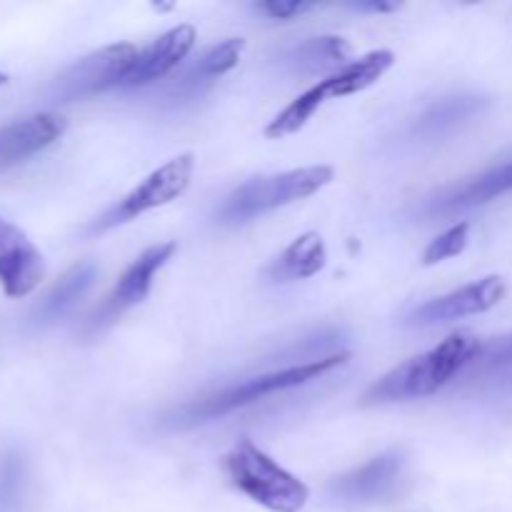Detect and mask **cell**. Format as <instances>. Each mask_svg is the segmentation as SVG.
<instances>
[{
    "instance_id": "cell-1",
    "label": "cell",
    "mask_w": 512,
    "mask_h": 512,
    "mask_svg": "<svg viewBox=\"0 0 512 512\" xmlns=\"http://www.w3.org/2000/svg\"><path fill=\"white\" fill-rule=\"evenodd\" d=\"M480 340L470 333H453L428 353L410 358L370 385L363 395L365 405L405 403L435 395L458 373L470 368Z\"/></svg>"
},
{
    "instance_id": "cell-2",
    "label": "cell",
    "mask_w": 512,
    "mask_h": 512,
    "mask_svg": "<svg viewBox=\"0 0 512 512\" xmlns=\"http://www.w3.org/2000/svg\"><path fill=\"white\" fill-rule=\"evenodd\" d=\"M348 358V353H340L308 365H288V368L270 370V373L258 375V378H250L245 383L230 385V388L218 390V393L180 405V408H175L168 415V425L170 428H195V425L210 423V420L235 413V410L248 408V405L258 403V400L268 398L273 393H283V390H293L300 388V385L313 383L320 375L348 363Z\"/></svg>"
},
{
    "instance_id": "cell-3",
    "label": "cell",
    "mask_w": 512,
    "mask_h": 512,
    "mask_svg": "<svg viewBox=\"0 0 512 512\" xmlns=\"http://www.w3.org/2000/svg\"><path fill=\"white\" fill-rule=\"evenodd\" d=\"M333 180V168L328 165H310V168L285 170L278 175L253 178L235 188L215 210L220 225H245L275 208L310 198Z\"/></svg>"
},
{
    "instance_id": "cell-4",
    "label": "cell",
    "mask_w": 512,
    "mask_h": 512,
    "mask_svg": "<svg viewBox=\"0 0 512 512\" xmlns=\"http://www.w3.org/2000/svg\"><path fill=\"white\" fill-rule=\"evenodd\" d=\"M223 465L230 483L263 508L273 512H300L308 503V485L285 468H280L270 455H265L250 440H240L225 455Z\"/></svg>"
},
{
    "instance_id": "cell-5",
    "label": "cell",
    "mask_w": 512,
    "mask_h": 512,
    "mask_svg": "<svg viewBox=\"0 0 512 512\" xmlns=\"http://www.w3.org/2000/svg\"><path fill=\"white\" fill-rule=\"evenodd\" d=\"M193 170V153H183L178 155V158L168 160V163L160 165L158 170H153L138 188L130 190L120 203H115L108 213L100 215V218L90 225V233H108V230L118 228V225H125L130 223V220L140 218V215L148 213V210L163 208V205L178 200L180 195L188 190Z\"/></svg>"
},
{
    "instance_id": "cell-6",
    "label": "cell",
    "mask_w": 512,
    "mask_h": 512,
    "mask_svg": "<svg viewBox=\"0 0 512 512\" xmlns=\"http://www.w3.org/2000/svg\"><path fill=\"white\" fill-rule=\"evenodd\" d=\"M135 55H138V48L133 43H115L93 50L55 78L50 95L55 103H73V100L90 98L108 88H120Z\"/></svg>"
},
{
    "instance_id": "cell-7",
    "label": "cell",
    "mask_w": 512,
    "mask_h": 512,
    "mask_svg": "<svg viewBox=\"0 0 512 512\" xmlns=\"http://www.w3.org/2000/svg\"><path fill=\"white\" fill-rule=\"evenodd\" d=\"M175 250H178L175 243H160L148 248L145 253H140L138 260H133V263L125 268V273L120 275L115 288L105 295L103 303H100L98 308L93 310V315L85 320L83 333L88 335V338H95V335L105 333L110 325L118 323L133 305L143 303V300L148 298L153 278L158 275V270L173 258Z\"/></svg>"
},
{
    "instance_id": "cell-8",
    "label": "cell",
    "mask_w": 512,
    "mask_h": 512,
    "mask_svg": "<svg viewBox=\"0 0 512 512\" xmlns=\"http://www.w3.org/2000/svg\"><path fill=\"white\" fill-rule=\"evenodd\" d=\"M405 465L408 458L403 448L385 450L383 455L368 460L360 468L330 480L328 498L343 508H368V505L385 503L398 493L405 478Z\"/></svg>"
},
{
    "instance_id": "cell-9",
    "label": "cell",
    "mask_w": 512,
    "mask_h": 512,
    "mask_svg": "<svg viewBox=\"0 0 512 512\" xmlns=\"http://www.w3.org/2000/svg\"><path fill=\"white\" fill-rule=\"evenodd\" d=\"M505 290H508V285H505L500 275H488V278L478 280V283L463 285V288L453 290V293L423 303L405 318V325L433 328V325L453 323V320L468 318V315L488 313L490 308H495L503 300Z\"/></svg>"
},
{
    "instance_id": "cell-10",
    "label": "cell",
    "mask_w": 512,
    "mask_h": 512,
    "mask_svg": "<svg viewBox=\"0 0 512 512\" xmlns=\"http://www.w3.org/2000/svg\"><path fill=\"white\" fill-rule=\"evenodd\" d=\"M243 48V38H228L225 43L213 45L210 50H205L193 65L183 68V73H178L168 85H165V105H168V108H183V105H190L195 103V100L203 98V95L213 88L215 80L223 78L225 73H230V70L238 65Z\"/></svg>"
},
{
    "instance_id": "cell-11",
    "label": "cell",
    "mask_w": 512,
    "mask_h": 512,
    "mask_svg": "<svg viewBox=\"0 0 512 512\" xmlns=\"http://www.w3.org/2000/svg\"><path fill=\"white\" fill-rule=\"evenodd\" d=\"M40 250L18 225L0 220V285L8 298H25L43 280Z\"/></svg>"
},
{
    "instance_id": "cell-12",
    "label": "cell",
    "mask_w": 512,
    "mask_h": 512,
    "mask_svg": "<svg viewBox=\"0 0 512 512\" xmlns=\"http://www.w3.org/2000/svg\"><path fill=\"white\" fill-rule=\"evenodd\" d=\"M193 45V25H175L168 33H163L160 38H155L153 43L145 45L143 50H138V55H135L133 65H130L128 75H125L120 88H143V85H150L155 83V80L165 78V75L173 73V70L188 58Z\"/></svg>"
},
{
    "instance_id": "cell-13",
    "label": "cell",
    "mask_w": 512,
    "mask_h": 512,
    "mask_svg": "<svg viewBox=\"0 0 512 512\" xmlns=\"http://www.w3.org/2000/svg\"><path fill=\"white\" fill-rule=\"evenodd\" d=\"M68 123L58 113H38L0 128V173L53 145Z\"/></svg>"
},
{
    "instance_id": "cell-14",
    "label": "cell",
    "mask_w": 512,
    "mask_h": 512,
    "mask_svg": "<svg viewBox=\"0 0 512 512\" xmlns=\"http://www.w3.org/2000/svg\"><path fill=\"white\" fill-rule=\"evenodd\" d=\"M505 193H512V163L495 165V168L485 170V173L475 175V178L465 180V183L435 195V198L425 205L423 213L428 215V218H445V215L480 208V205L490 203V200L500 198V195Z\"/></svg>"
},
{
    "instance_id": "cell-15",
    "label": "cell",
    "mask_w": 512,
    "mask_h": 512,
    "mask_svg": "<svg viewBox=\"0 0 512 512\" xmlns=\"http://www.w3.org/2000/svg\"><path fill=\"white\" fill-rule=\"evenodd\" d=\"M488 108V98L475 93H458L448 95V98L435 100L433 105L423 110L413 123L415 138L425 140V143H435V140L450 138L455 130L468 125L470 120L478 118L483 110Z\"/></svg>"
},
{
    "instance_id": "cell-16",
    "label": "cell",
    "mask_w": 512,
    "mask_h": 512,
    "mask_svg": "<svg viewBox=\"0 0 512 512\" xmlns=\"http://www.w3.org/2000/svg\"><path fill=\"white\" fill-rule=\"evenodd\" d=\"M348 55V40L338 38V35H323V38H310L293 45L283 55V68L298 78H315V75L330 78L348 65Z\"/></svg>"
},
{
    "instance_id": "cell-17",
    "label": "cell",
    "mask_w": 512,
    "mask_h": 512,
    "mask_svg": "<svg viewBox=\"0 0 512 512\" xmlns=\"http://www.w3.org/2000/svg\"><path fill=\"white\" fill-rule=\"evenodd\" d=\"M328 263V250L318 233H303L295 238L265 270L270 283H293L318 275Z\"/></svg>"
},
{
    "instance_id": "cell-18",
    "label": "cell",
    "mask_w": 512,
    "mask_h": 512,
    "mask_svg": "<svg viewBox=\"0 0 512 512\" xmlns=\"http://www.w3.org/2000/svg\"><path fill=\"white\" fill-rule=\"evenodd\" d=\"M95 278H98V268L93 263H78L50 288V293L40 300L35 308V320L43 325L55 323V320L65 318L70 310L78 305V300L93 288Z\"/></svg>"
},
{
    "instance_id": "cell-19",
    "label": "cell",
    "mask_w": 512,
    "mask_h": 512,
    "mask_svg": "<svg viewBox=\"0 0 512 512\" xmlns=\"http://www.w3.org/2000/svg\"><path fill=\"white\" fill-rule=\"evenodd\" d=\"M393 63V50H373V53L363 55V58L350 60L338 73L330 75V78H323V83L328 88L330 98H348V95H355L378 83L393 68Z\"/></svg>"
},
{
    "instance_id": "cell-20",
    "label": "cell",
    "mask_w": 512,
    "mask_h": 512,
    "mask_svg": "<svg viewBox=\"0 0 512 512\" xmlns=\"http://www.w3.org/2000/svg\"><path fill=\"white\" fill-rule=\"evenodd\" d=\"M328 98V88H325V83L320 80L318 85H313V88L305 90L303 95H298L293 103L285 105V108L270 120L268 128H265V135H268V138H288V135H295L298 130H303L305 125H308V120L318 113V108Z\"/></svg>"
},
{
    "instance_id": "cell-21",
    "label": "cell",
    "mask_w": 512,
    "mask_h": 512,
    "mask_svg": "<svg viewBox=\"0 0 512 512\" xmlns=\"http://www.w3.org/2000/svg\"><path fill=\"white\" fill-rule=\"evenodd\" d=\"M25 485V465L18 453L0 455V512H13L20 505Z\"/></svg>"
},
{
    "instance_id": "cell-22",
    "label": "cell",
    "mask_w": 512,
    "mask_h": 512,
    "mask_svg": "<svg viewBox=\"0 0 512 512\" xmlns=\"http://www.w3.org/2000/svg\"><path fill=\"white\" fill-rule=\"evenodd\" d=\"M505 368H512V333L500 335V338L488 340V343H480L468 370L475 375H485L498 373V370Z\"/></svg>"
},
{
    "instance_id": "cell-23",
    "label": "cell",
    "mask_w": 512,
    "mask_h": 512,
    "mask_svg": "<svg viewBox=\"0 0 512 512\" xmlns=\"http://www.w3.org/2000/svg\"><path fill=\"white\" fill-rule=\"evenodd\" d=\"M468 240H470V223L453 225V228L440 233L435 240H430V245L423 253V263L438 265L443 263V260L455 258V255H460L465 248H468Z\"/></svg>"
},
{
    "instance_id": "cell-24",
    "label": "cell",
    "mask_w": 512,
    "mask_h": 512,
    "mask_svg": "<svg viewBox=\"0 0 512 512\" xmlns=\"http://www.w3.org/2000/svg\"><path fill=\"white\" fill-rule=\"evenodd\" d=\"M255 8L273 20H290L313 8V3H303V0H268V3H258Z\"/></svg>"
},
{
    "instance_id": "cell-25",
    "label": "cell",
    "mask_w": 512,
    "mask_h": 512,
    "mask_svg": "<svg viewBox=\"0 0 512 512\" xmlns=\"http://www.w3.org/2000/svg\"><path fill=\"white\" fill-rule=\"evenodd\" d=\"M350 8L363 10V13H390V10H398V3H388V0H358V3H350Z\"/></svg>"
},
{
    "instance_id": "cell-26",
    "label": "cell",
    "mask_w": 512,
    "mask_h": 512,
    "mask_svg": "<svg viewBox=\"0 0 512 512\" xmlns=\"http://www.w3.org/2000/svg\"><path fill=\"white\" fill-rule=\"evenodd\" d=\"M5 83H8V75L0 73V85H5Z\"/></svg>"
}]
</instances>
